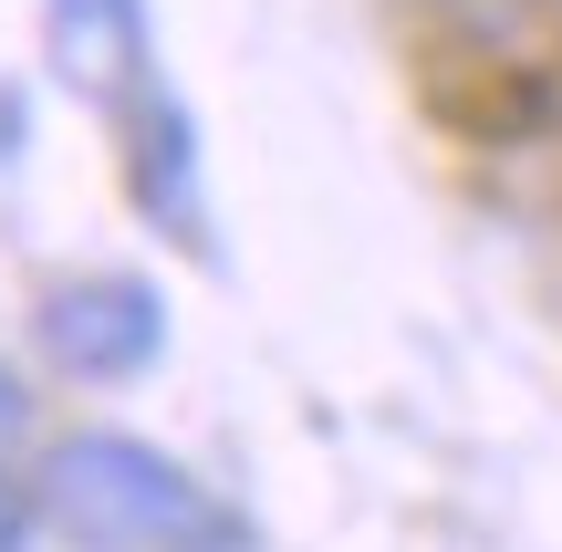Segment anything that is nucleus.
I'll list each match as a JSON object with an SVG mask.
<instances>
[{
	"mask_svg": "<svg viewBox=\"0 0 562 552\" xmlns=\"http://www.w3.org/2000/svg\"><path fill=\"white\" fill-rule=\"evenodd\" d=\"M21 542H32V500L0 480V552H21Z\"/></svg>",
	"mask_w": 562,
	"mask_h": 552,
	"instance_id": "6",
	"label": "nucleus"
},
{
	"mask_svg": "<svg viewBox=\"0 0 562 552\" xmlns=\"http://www.w3.org/2000/svg\"><path fill=\"white\" fill-rule=\"evenodd\" d=\"M21 428H32V396H21V375H11V365H0V459H11V449H21Z\"/></svg>",
	"mask_w": 562,
	"mask_h": 552,
	"instance_id": "5",
	"label": "nucleus"
},
{
	"mask_svg": "<svg viewBox=\"0 0 562 552\" xmlns=\"http://www.w3.org/2000/svg\"><path fill=\"white\" fill-rule=\"evenodd\" d=\"M32 521L74 552H188L209 532V491L146 438L83 428V438H53L32 480Z\"/></svg>",
	"mask_w": 562,
	"mask_h": 552,
	"instance_id": "1",
	"label": "nucleus"
},
{
	"mask_svg": "<svg viewBox=\"0 0 562 552\" xmlns=\"http://www.w3.org/2000/svg\"><path fill=\"white\" fill-rule=\"evenodd\" d=\"M42 53L83 104L146 94V0H42Z\"/></svg>",
	"mask_w": 562,
	"mask_h": 552,
	"instance_id": "3",
	"label": "nucleus"
},
{
	"mask_svg": "<svg viewBox=\"0 0 562 552\" xmlns=\"http://www.w3.org/2000/svg\"><path fill=\"white\" fill-rule=\"evenodd\" d=\"M125 188H136L146 209H157L167 229H199V125L178 115L167 94H146L136 104V146H125Z\"/></svg>",
	"mask_w": 562,
	"mask_h": 552,
	"instance_id": "4",
	"label": "nucleus"
},
{
	"mask_svg": "<svg viewBox=\"0 0 562 552\" xmlns=\"http://www.w3.org/2000/svg\"><path fill=\"white\" fill-rule=\"evenodd\" d=\"M32 334H42V354H53L63 375L115 386V375H136V365H157V354H167V303L136 282V271H83V282L42 292Z\"/></svg>",
	"mask_w": 562,
	"mask_h": 552,
	"instance_id": "2",
	"label": "nucleus"
}]
</instances>
